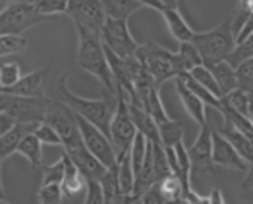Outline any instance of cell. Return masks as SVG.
Instances as JSON below:
<instances>
[{"label": "cell", "mask_w": 253, "mask_h": 204, "mask_svg": "<svg viewBox=\"0 0 253 204\" xmlns=\"http://www.w3.org/2000/svg\"><path fill=\"white\" fill-rule=\"evenodd\" d=\"M67 76L69 74L64 72L60 74L59 82H57V93H59V100H62L69 108H73L74 113L81 115L86 119L88 122L97 125L102 132H105L110 137V124H112L114 113H116L117 106V95L105 91V96L98 100L84 98V96L74 95L69 88H67Z\"/></svg>", "instance_id": "6da1fadb"}, {"label": "cell", "mask_w": 253, "mask_h": 204, "mask_svg": "<svg viewBox=\"0 0 253 204\" xmlns=\"http://www.w3.org/2000/svg\"><path fill=\"white\" fill-rule=\"evenodd\" d=\"M78 66L88 74L95 76L103 84L105 91L117 95L116 82H114L112 70L109 67V60L105 55V46L100 33L93 31H78Z\"/></svg>", "instance_id": "7a4b0ae2"}, {"label": "cell", "mask_w": 253, "mask_h": 204, "mask_svg": "<svg viewBox=\"0 0 253 204\" xmlns=\"http://www.w3.org/2000/svg\"><path fill=\"white\" fill-rule=\"evenodd\" d=\"M195 46L200 52L203 59V66H213L217 62H224L231 52L236 46V33H234V21L233 16L226 17L215 28L203 33H195L193 36Z\"/></svg>", "instance_id": "3957f363"}, {"label": "cell", "mask_w": 253, "mask_h": 204, "mask_svg": "<svg viewBox=\"0 0 253 204\" xmlns=\"http://www.w3.org/2000/svg\"><path fill=\"white\" fill-rule=\"evenodd\" d=\"M136 57L145 66V69L152 74L153 81H155V84L159 88L164 82H167L169 79H176L179 76L176 52H170L166 46L157 45L153 41L145 43V45H140Z\"/></svg>", "instance_id": "277c9868"}, {"label": "cell", "mask_w": 253, "mask_h": 204, "mask_svg": "<svg viewBox=\"0 0 253 204\" xmlns=\"http://www.w3.org/2000/svg\"><path fill=\"white\" fill-rule=\"evenodd\" d=\"M48 17L38 14L37 7L30 0H16L0 14V36L3 34H23L30 28L43 23Z\"/></svg>", "instance_id": "5b68a950"}, {"label": "cell", "mask_w": 253, "mask_h": 204, "mask_svg": "<svg viewBox=\"0 0 253 204\" xmlns=\"http://www.w3.org/2000/svg\"><path fill=\"white\" fill-rule=\"evenodd\" d=\"M48 106V98H26V96L0 93V110L16 119V122L42 124Z\"/></svg>", "instance_id": "8992f818"}, {"label": "cell", "mask_w": 253, "mask_h": 204, "mask_svg": "<svg viewBox=\"0 0 253 204\" xmlns=\"http://www.w3.org/2000/svg\"><path fill=\"white\" fill-rule=\"evenodd\" d=\"M136 134H138V129L129 113L126 96H124V93H117L116 113H114L112 124H110V139H112L117 158H121V156L129 151Z\"/></svg>", "instance_id": "52a82bcc"}, {"label": "cell", "mask_w": 253, "mask_h": 204, "mask_svg": "<svg viewBox=\"0 0 253 204\" xmlns=\"http://www.w3.org/2000/svg\"><path fill=\"white\" fill-rule=\"evenodd\" d=\"M43 122L52 125L64 141V148L74 142L81 141V132L78 127V119L73 108L66 105L62 100H52L48 98L47 113H45Z\"/></svg>", "instance_id": "ba28073f"}, {"label": "cell", "mask_w": 253, "mask_h": 204, "mask_svg": "<svg viewBox=\"0 0 253 204\" xmlns=\"http://www.w3.org/2000/svg\"><path fill=\"white\" fill-rule=\"evenodd\" d=\"M66 16L73 19L76 31H93L100 34L107 21V12L100 0H71Z\"/></svg>", "instance_id": "9c48e42d"}, {"label": "cell", "mask_w": 253, "mask_h": 204, "mask_svg": "<svg viewBox=\"0 0 253 204\" xmlns=\"http://www.w3.org/2000/svg\"><path fill=\"white\" fill-rule=\"evenodd\" d=\"M102 41L107 48H110L123 59L134 57L140 48V43L131 34L127 21L112 19V17H107L105 26L102 30Z\"/></svg>", "instance_id": "30bf717a"}, {"label": "cell", "mask_w": 253, "mask_h": 204, "mask_svg": "<svg viewBox=\"0 0 253 204\" xmlns=\"http://www.w3.org/2000/svg\"><path fill=\"white\" fill-rule=\"evenodd\" d=\"M76 119H78V127H80L84 146H86L107 168L114 167V165L117 163V153H116V149H114L112 139H110L105 132H102L97 125L88 122L86 119H83V117L78 115V113H76Z\"/></svg>", "instance_id": "8fae6325"}, {"label": "cell", "mask_w": 253, "mask_h": 204, "mask_svg": "<svg viewBox=\"0 0 253 204\" xmlns=\"http://www.w3.org/2000/svg\"><path fill=\"white\" fill-rule=\"evenodd\" d=\"M191 160V175L197 173L210 175L213 171V160H212V129L209 122L200 127V134L195 139L193 144L188 148Z\"/></svg>", "instance_id": "7c38bea8"}, {"label": "cell", "mask_w": 253, "mask_h": 204, "mask_svg": "<svg viewBox=\"0 0 253 204\" xmlns=\"http://www.w3.org/2000/svg\"><path fill=\"white\" fill-rule=\"evenodd\" d=\"M64 149L86 180H102V177L107 171V167L84 146L83 137H81V141L66 146Z\"/></svg>", "instance_id": "4fadbf2b"}, {"label": "cell", "mask_w": 253, "mask_h": 204, "mask_svg": "<svg viewBox=\"0 0 253 204\" xmlns=\"http://www.w3.org/2000/svg\"><path fill=\"white\" fill-rule=\"evenodd\" d=\"M212 160L213 165H220V167L231 168V170L247 171L250 167L241 158V155L231 144L229 139L220 134L217 129H212Z\"/></svg>", "instance_id": "5bb4252c"}, {"label": "cell", "mask_w": 253, "mask_h": 204, "mask_svg": "<svg viewBox=\"0 0 253 204\" xmlns=\"http://www.w3.org/2000/svg\"><path fill=\"white\" fill-rule=\"evenodd\" d=\"M48 72H50V67L47 66L30 74H24L12 88L3 89L2 93L26 96V98H45V84L48 79Z\"/></svg>", "instance_id": "9a60e30c"}, {"label": "cell", "mask_w": 253, "mask_h": 204, "mask_svg": "<svg viewBox=\"0 0 253 204\" xmlns=\"http://www.w3.org/2000/svg\"><path fill=\"white\" fill-rule=\"evenodd\" d=\"M38 125L40 124L17 122L5 136H2V137H0V160L3 162V160H7L10 155L17 153V148H19V144L23 142V139L26 137V136L33 134Z\"/></svg>", "instance_id": "2e32d148"}, {"label": "cell", "mask_w": 253, "mask_h": 204, "mask_svg": "<svg viewBox=\"0 0 253 204\" xmlns=\"http://www.w3.org/2000/svg\"><path fill=\"white\" fill-rule=\"evenodd\" d=\"M160 14H162V17H164V21H166L167 28H169L170 34H172L177 41H179V43L193 41V36H195L193 28L188 24V21L184 19L183 14L179 12V9H177V7H169V5H167Z\"/></svg>", "instance_id": "e0dca14e"}, {"label": "cell", "mask_w": 253, "mask_h": 204, "mask_svg": "<svg viewBox=\"0 0 253 204\" xmlns=\"http://www.w3.org/2000/svg\"><path fill=\"white\" fill-rule=\"evenodd\" d=\"M176 82V91H177V96H179L181 103H183V106L186 108V112L190 113V117L195 120L198 125H205L207 124V115H205V103L202 102L200 98H198L197 95H195L193 91H191L190 88H188L186 84H184L183 81L179 79V77H176L174 79Z\"/></svg>", "instance_id": "ac0fdd59"}, {"label": "cell", "mask_w": 253, "mask_h": 204, "mask_svg": "<svg viewBox=\"0 0 253 204\" xmlns=\"http://www.w3.org/2000/svg\"><path fill=\"white\" fill-rule=\"evenodd\" d=\"M127 106H129V113H131V117H133L138 132H141L148 141L160 142V132H159V124H157V120L153 119L143 106L136 105V103L127 102ZM160 144H162V142H160Z\"/></svg>", "instance_id": "d6986e66"}, {"label": "cell", "mask_w": 253, "mask_h": 204, "mask_svg": "<svg viewBox=\"0 0 253 204\" xmlns=\"http://www.w3.org/2000/svg\"><path fill=\"white\" fill-rule=\"evenodd\" d=\"M62 158L66 162V175H64V180L60 184L62 185V192L66 198H74L83 189H86V178L78 170V167L73 163V160L69 158V155L66 151L62 153Z\"/></svg>", "instance_id": "ffe728a7"}, {"label": "cell", "mask_w": 253, "mask_h": 204, "mask_svg": "<svg viewBox=\"0 0 253 204\" xmlns=\"http://www.w3.org/2000/svg\"><path fill=\"white\" fill-rule=\"evenodd\" d=\"M222 136H226L229 139L231 144L236 148V151L241 155V158L245 160L248 165L253 163V139L245 136L243 132H240L238 129H234L231 124L224 122V125L220 129H217Z\"/></svg>", "instance_id": "44dd1931"}, {"label": "cell", "mask_w": 253, "mask_h": 204, "mask_svg": "<svg viewBox=\"0 0 253 204\" xmlns=\"http://www.w3.org/2000/svg\"><path fill=\"white\" fill-rule=\"evenodd\" d=\"M209 69L212 70L213 77H215L217 84H219L220 95L222 98L226 95H229L231 91L238 89V77H236V69L231 66L229 62H217L213 66H209Z\"/></svg>", "instance_id": "7402d4cb"}, {"label": "cell", "mask_w": 253, "mask_h": 204, "mask_svg": "<svg viewBox=\"0 0 253 204\" xmlns=\"http://www.w3.org/2000/svg\"><path fill=\"white\" fill-rule=\"evenodd\" d=\"M100 2L107 12V17L121 21H127L136 10L143 9L138 0H100Z\"/></svg>", "instance_id": "603a6c76"}, {"label": "cell", "mask_w": 253, "mask_h": 204, "mask_svg": "<svg viewBox=\"0 0 253 204\" xmlns=\"http://www.w3.org/2000/svg\"><path fill=\"white\" fill-rule=\"evenodd\" d=\"M176 62L179 76L184 72H191L195 67L203 66V59L198 48L193 43H179V50L176 52Z\"/></svg>", "instance_id": "cb8c5ba5"}, {"label": "cell", "mask_w": 253, "mask_h": 204, "mask_svg": "<svg viewBox=\"0 0 253 204\" xmlns=\"http://www.w3.org/2000/svg\"><path fill=\"white\" fill-rule=\"evenodd\" d=\"M117 173H119V187L124 194H134V184H136V175H134L133 162H131V149L117 158Z\"/></svg>", "instance_id": "d4e9b609"}, {"label": "cell", "mask_w": 253, "mask_h": 204, "mask_svg": "<svg viewBox=\"0 0 253 204\" xmlns=\"http://www.w3.org/2000/svg\"><path fill=\"white\" fill-rule=\"evenodd\" d=\"M42 148H43V144H42V141L33 132V134L26 136V137L23 139V142H21L19 148H17V153L23 155L24 158L28 160V163L31 165L33 170H38V168L42 167V156H43Z\"/></svg>", "instance_id": "484cf974"}, {"label": "cell", "mask_w": 253, "mask_h": 204, "mask_svg": "<svg viewBox=\"0 0 253 204\" xmlns=\"http://www.w3.org/2000/svg\"><path fill=\"white\" fill-rule=\"evenodd\" d=\"M181 81L184 82V84L188 86V88L191 89V91L195 93V95L198 96V98L202 100L205 105H209V106H212V108H215L219 113H222L224 112V105H222V98H219V96H215L213 93H210L209 89H205L202 84H198L197 81L191 77V74L190 72H184V74H181V76H177Z\"/></svg>", "instance_id": "4316f807"}, {"label": "cell", "mask_w": 253, "mask_h": 204, "mask_svg": "<svg viewBox=\"0 0 253 204\" xmlns=\"http://www.w3.org/2000/svg\"><path fill=\"white\" fill-rule=\"evenodd\" d=\"M160 142L164 148H174L177 142L184 141V124L179 120L169 119L167 122L159 125Z\"/></svg>", "instance_id": "83f0119b"}, {"label": "cell", "mask_w": 253, "mask_h": 204, "mask_svg": "<svg viewBox=\"0 0 253 204\" xmlns=\"http://www.w3.org/2000/svg\"><path fill=\"white\" fill-rule=\"evenodd\" d=\"M159 185H160V192H162V196L166 198L167 203L176 201V199H179L184 196L183 184H181L179 177H177L176 173L167 175L166 178H162V180L159 182Z\"/></svg>", "instance_id": "f1b7e54d"}, {"label": "cell", "mask_w": 253, "mask_h": 204, "mask_svg": "<svg viewBox=\"0 0 253 204\" xmlns=\"http://www.w3.org/2000/svg\"><path fill=\"white\" fill-rule=\"evenodd\" d=\"M252 59H253V34L248 36L247 40L236 43V46H234V50L231 52V55L227 57L226 62H229L231 66L236 69L240 64L247 62V60H252Z\"/></svg>", "instance_id": "f546056e"}, {"label": "cell", "mask_w": 253, "mask_h": 204, "mask_svg": "<svg viewBox=\"0 0 253 204\" xmlns=\"http://www.w3.org/2000/svg\"><path fill=\"white\" fill-rule=\"evenodd\" d=\"M224 108L234 110V112H240L243 115H248V91L238 88L234 91H231L229 95H226L222 98Z\"/></svg>", "instance_id": "4dcf8cb0"}, {"label": "cell", "mask_w": 253, "mask_h": 204, "mask_svg": "<svg viewBox=\"0 0 253 204\" xmlns=\"http://www.w3.org/2000/svg\"><path fill=\"white\" fill-rule=\"evenodd\" d=\"M190 74H191V77H193V79L198 82V84H202L203 88L209 89L210 93H213L215 96L222 98V95H220V89H219V84H217V81H215V77H213L212 70H210L207 66L195 67V69L191 70Z\"/></svg>", "instance_id": "1f68e13d"}, {"label": "cell", "mask_w": 253, "mask_h": 204, "mask_svg": "<svg viewBox=\"0 0 253 204\" xmlns=\"http://www.w3.org/2000/svg\"><path fill=\"white\" fill-rule=\"evenodd\" d=\"M28 46V40L23 34H3L0 36V57L21 53Z\"/></svg>", "instance_id": "d6a6232c"}, {"label": "cell", "mask_w": 253, "mask_h": 204, "mask_svg": "<svg viewBox=\"0 0 253 204\" xmlns=\"http://www.w3.org/2000/svg\"><path fill=\"white\" fill-rule=\"evenodd\" d=\"M21 77H23V72H21L19 64L16 62L0 64V86H2V91L7 88H12Z\"/></svg>", "instance_id": "836d02e7"}, {"label": "cell", "mask_w": 253, "mask_h": 204, "mask_svg": "<svg viewBox=\"0 0 253 204\" xmlns=\"http://www.w3.org/2000/svg\"><path fill=\"white\" fill-rule=\"evenodd\" d=\"M71 0H38L35 2L38 14L45 17L59 16V14H66L67 7H69Z\"/></svg>", "instance_id": "e575fe53"}, {"label": "cell", "mask_w": 253, "mask_h": 204, "mask_svg": "<svg viewBox=\"0 0 253 204\" xmlns=\"http://www.w3.org/2000/svg\"><path fill=\"white\" fill-rule=\"evenodd\" d=\"M64 198L62 185L60 184H48L42 185L37 192V199L40 204H60Z\"/></svg>", "instance_id": "d590c367"}, {"label": "cell", "mask_w": 253, "mask_h": 204, "mask_svg": "<svg viewBox=\"0 0 253 204\" xmlns=\"http://www.w3.org/2000/svg\"><path fill=\"white\" fill-rule=\"evenodd\" d=\"M64 175H66V162H64L62 155L60 160L55 162L53 165L43 168V178H42V185H48V184H62Z\"/></svg>", "instance_id": "8d00e7d4"}, {"label": "cell", "mask_w": 253, "mask_h": 204, "mask_svg": "<svg viewBox=\"0 0 253 204\" xmlns=\"http://www.w3.org/2000/svg\"><path fill=\"white\" fill-rule=\"evenodd\" d=\"M35 136L42 141V144H48V146H64L62 137L59 136V132L48 125L47 122H42L35 131Z\"/></svg>", "instance_id": "74e56055"}, {"label": "cell", "mask_w": 253, "mask_h": 204, "mask_svg": "<svg viewBox=\"0 0 253 204\" xmlns=\"http://www.w3.org/2000/svg\"><path fill=\"white\" fill-rule=\"evenodd\" d=\"M236 77L238 88L245 89V91H253V59L236 67Z\"/></svg>", "instance_id": "f35d334b"}, {"label": "cell", "mask_w": 253, "mask_h": 204, "mask_svg": "<svg viewBox=\"0 0 253 204\" xmlns=\"http://www.w3.org/2000/svg\"><path fill=\"white\" fill-rule=\"evenodd\" d=\"M84 204H105L103 189L98 180H86V199Z\"/></svg>", "instance_id": "ab89813d"}, {"label": "cell", "mask_w": 253, "mask_h": 204, "mask_svg": "<svg viewBox=\"0 0 253 204\" xmlns=\"http://www.w3.org/2000/svg\"><path fill=\"white\" fill-rule=\"evenodd\" d=\"M141 204H167L166 198H164L162 192H160L159 182L153 184L147 192H143V196H141Z\"/></svg>", "instance_id": "60d3db41"}, {"label": "cell", "mask_w": 253, "mask_h": 204, "mask_svg": "<svg viewBox=\"0 0 253 204\" xmlns=\"http://www.w3.org/2000/svg\"><path fill=\"white\" fill-rule=\"evenodd\" d=\"M138 196L134 194H124V192H119V194L112 196V198H107L105 199V204H134L138 201Z\"/></svg>", "instance_id": "b9f144b4"}, {"label": "cell", "mask_w": 253, "mask_h": 204, "mask_svg": "<svg viewBox=\"0 0 253 204\" xmlns=\"http://www.w3.org/2000/svg\"><path fill=\"white\" fill-rule=\"evenodd\" d=\"M16 124L17 122L12 115H9V113H5V112H0V137L5 136Z\"/></svg>", "instance_id": "7bdbcfd3"}, {"label": "cell", "mask_w": 253, "mask_h": 204, "mask_svg": "<svg viewBox=\"0 0 253 204\" xmlns=\"http://www.w3.org/2000/svg\"><path fill=\"white\" fill-rule=\"evenodd\" d=\"M138 2H140L143 7H148V9H155V10H159V12H162V10L167 7L166 3H164V0H138Z\"/></svg>", "instance_id": "ee69618b"}, {"label": "cell", "mask_w": 253, "mask_h": 204, "mask_svg": "<svg viewBox=\"0 0 253 204\" xmlns=\"http://www.w3.org/2000/svg\"><path fill=\"white\" fill-rule=\"evenodd\" d=\"M243 189L245 191H253V163L247 170V177H245V180H243Z\"/></svg>", "instance_id": "f6af8a7d"}, {"label": "cell", "mask_w": 253, "mask_h": 204, "mask_svg": "<svg viewBox=\"0 0 253 204\" xmlns=\"http://www.w3.org/2000/svg\"><path fill=\"white\" fill-rule=\"evenodd\" d=\"M210 204H226L222 198V192L220 189H213L212 194H210Z\"/></svg>", "instance_id": "bcb514c9"}, {"label": "cell", "mask_w": 253, "mask_h": 204, "mask_svg": "<svg viewBox=\"0 0 253 204\" xmlns=\"http://www.w3.org/2000/svg\"><path fill=\"white\" fill-rule=\"evenodd\" d=\"M248 117L253 119V91H248Z\"/></svg>", "instance_id": "7dc6e473"}, {"label": "cell", "mask_w": 253, "mask_h": 204, "mask_svg": "<svg viewBox=\"0 0 253 204\" xmlns=\"http://www.w3.org/2000/svg\"><path fill=\"white\" fill-rule=\"evenodd\" d=\"M16 0H0V14L3 12V10L7 9V7L10 5V3H14Z\"/></svg>", "instance_id": "c3c4849f"}, {"label": "cell", "mask_w": 253, "mask_h": 204, "mask_svg": "<svg viewBox=\"0 0 253 204\" xmlns=\"http://www.w3.org/2000/svg\"><path fill=\"white\" fill-rule=\"evenodd\" d=\"M167 204H193V203H190V201H188V199H186V198H184V196H183V198L176 199V201H169V203H167Z\"/></svg>", "instance_id": "681fc988"}, {"label": "cell", "mask_w": 253, "mask_h": 204, "mask_svg": "<svg viewBox=\"0 0 253 204\" xmlns=\"http://www.w3.org/2000/svg\"><path fill=\"white\" fill-rule=\"evenodd\" d=\"M0 168H2V160H0ZM0 198L5 199V191H3V185H2V177H0Z\"/></svg>", "instance_id": "f907efd6"}, {"label": "cell", "mask_w": 253, "mask_h": 204, "mask_svg": "<svg viewBox=\"0 0 253 204\" xmlns=\"http://www.w3.org/2000/svg\"><path fill=\"white\" fill-rule=\"evenodd\" d=\"M164 3L169 7H177V0H164Z\"/></svg>", "instance_id": "816d5d0a"}, {"label": "cell", "mask_w": 253, "mask_h": 204, "mask_svg": "<svg viewBox=\"0 0 253 204\" xmlns=\"http://www.w3.org/2000/svg\"><path fill=\"white\" fill-rule=\"evenodd\" d=\"M0 204H9V203H7L5 199H2V198H0Z\"/></svg>", "instance_id": "f5cc1de1"}, {"label": "cell", "mask_w": 253, "mask_h": 204, "mask_svg": "<svg viewBox=\"0 0 253 204\" xmlns=\"http://www.w3.org/2000/svg\"><path fill=\"white\" fill-rule=\"evenodd\" d=\"M134 204H141V199H138V201H136V203H134Z\"/></svg>", "instance_id": "db71d44e"}, {"label": "cell", "mask_w": 253, "mask_h": 204, "mask_svg": "<svg viewBox=\"0 0 253 204\" xmlns=\"http://www.w3.org/2000/svg\"><path fill=\"white\" fill-rule=\"evenodd\" d=\"M30 2H33V3H35V2H38V0H30Z\"/></svg>", "instance_id": "11a10c76"}, {"label": "cell", "mask_w": 253, "mask_h": 204, "mask_svg": "<svg viewBox=\"0 0 253 204\" xmlns=\"http://www.w3.org/2000/svg\"><path fill=\"white\" fill-rule=\"evenodd\" d=\"M0 93H2V86H0Z\"/></svg>", "instance_id": "9f6ffc18"}, {"label": "cell", "mask_w": 253, "mask_h": 204, "mask_svg": "<svg viewBox=\"0 0 253 204\" xmlns=\"http://www.w3.org/2000/svg\"><path fill=\"white\" fill-rule=\"evenodd\" d=\"M0 112H2V110H0Z\"/></svg>", "instance_id": "6f0895ef"}, {"label": "cell", "mask_w": 253, "mask_h": 204, "mask_svg": "<svg viewBox=\"0 0 253 204\" xmlns=\"http://www.w3.org/2000/svg\"><path fill=\"white\" fill-rule=\"evenodd\" d=\"M252 120H253V119H252Z\"/></svg>", "instance_id": "680465c9"}]
</instances>
